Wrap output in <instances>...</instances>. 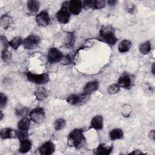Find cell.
Returning a JSON list of instances; mask_svg holds the SVG:
<instances>
[{
	"label": "cell",
	"instance_id": "cell-1",
	"mask_svg": "<svg viewBox=\"0 0 155 155\" xmlns=\"http://www.w3.org/2000/svg\"><path fill=\"white\" fill-rule=\"evenodd\" d=\"M100 39L110 45H114L117 41L114 29L110 25H103L99 31Z\"/></svg>",
	"mask_w": 155,
	"mask_h": 155
},
{
	"label": "cell",
	"instance_id": "cell-2",
	"mask_svg": "<svg viewBox=\"0 0 155 155\" xmlns=\"http://www.w3.org/2000/svg\"><path fill=\"white\" fill-rule=\"evenodd\" d=\"M85 140L83 130L76 128L69 133L68 136V144L71 147L78 148L84 143Z\"/></svg>",
	"mask_w": 155,
	"mask_h": 155
},
{
	"label": "cell",
	"instance_id": "cell-3",
	"mask_svg": "<svg viewBox=\"0 0 155 155\" xmlns=\"http://www.w3.org/2000/svg\"><path fill=\"white\" fill-rule=\"evenodd\" d=\"M56 18L62 24L68 23L70 18V13L68 9V2H63L61 8L56 13Z\"/></svg>",
	"mask_w": 155,
	"mask_h": 155
},
{
	"label": "cell",
	"instance_id": "cell-4",
	"mask_svg": "<svg viewBox=\"0 0 155 155\" xmlns=\"http://www.w3.org/2000/svg\"><path fill=\"white\" fill-rule=\"evenodd\" d=\"M26 77L30 82L39 85L45 84L50 80L49 75L47 73L35 74L30 71H28L26 73Z\"/></svg>",
	"mask_w": 155,
	"mask_h": 155
},
{
	"label": "cell",
	"instance_id": "cell-5",
	"mask_svg": "<svg viewBox=\"0 0 155 155\" xmlns=\"http://www.w3.org/2000/svg\"><path fill=\"white\" fill-rule=\"evenodd\" d=\"M41 42L40 38L36 35H30L26 37L22 42L23 47L26 50H33L36 48Z\"/></svg>",
	"mask_w": 155,
	"mask_h": 155
},
{
	"label": "cell",
	"instance_id": "cell-6",
	"mask_svg": "<svg viewBox=\"0 0 155 155\" xmlns=\"http://www.w3.org/2000/svg\"><path fill=\"white\" fill-rule=\"evenodd\" d=\"M29 116L33 122L36 124H41L45 119V110L41 107L35 108L29 112Z\"/></svg>",
	"mask_w": 155,
	"mask_h": 155
},
{
	"label": "cell",
	"instance_id": "cell-7",
	"mask_svg": "<svg viewBox=\"0 0 155 155\" xmlns=\"http://www.w3.org/2000/svg\"><path fill=\"white\" fill-rule=\"evenodd\" d=\"M62 53L56 47H51L47 53V61L50 64H56L61 61L63 57Z\"/></svg>",
	"mask_w": 155,
	"mask_h": 155
},
{
	"label": "cell",
	"instance_id": "cell-8",
	"mask_svg": "<svg viewBox=\"0 0 155 155\" xmlns=\"http://www.w3.org/2000/svg\"><path fill=\"white\" fill-rule=\"evenodd\" d=\"M37 24L41 27H47L50 23V18L47 11L43 10L40 12L35 18Z\"/></svg>",
	"mask_w": 155,
	"mask_h": 155
},
{
	"label": "cell",
	"instance_id": "cell-9",
	"mask_svg": "<svg viewBox=\"0 0 155 155\" xmlns=\"http://www.w3.org/2000/svg\"><path fill=\"white\" fill-rule=\"evenodd\" d=\"M38 151L42 155H50L55 151V145L51 140H48L43 143L39 148Z\"/></svg>",
	"mask_w": 155,
	"mask_h": 155
},
{
	"label": "cell",
	"instance_id": "cell-10",
	"mask_svg": "<svg viewBox=\"0 0 155 155\" xmlns=\"http://www.w3.org/2000/svg\"><path fill=\"white\" fill-rule=\"evenodd\" d=\"M82 1L79 0H71L68 2V9L70 13L74 15H79L82 8Z\"/></svg>",
	"mask_w": 155,
	"mask_h": 155
},
{
	"label": "cell",
	"instance_id": "cell-11",
	"mask_svg": "<svg viewBox=\"0 0 155 155\" xmlns=\"http://www.w3.org/2000/svg\"><path fill=\"white\" fill-rule=\"evenodd\" d=\"M83 7L91 9H101L105 6V1L102 0H87L82 1Z\"/></svg>",
	"mask_w": 155,
	"mask_h": 155
},
{
	"label": "cell",
	"instance_id": "cell-12",
	"mask_svg": "<svg viewBox=\"0 0 155 155\" xmlns=\"http://www.w3.org/2000/svg\"><path fill=\"white\" fill-rule=\"evenodd\" d=\"M99 88V82L97 81H90L84 86L81 94L89 96L92 93L96 91Z\"/></svg>",
	"mask_w": 155,
	"mask_h": 155
},
{
	"label": "cell",
	"instance_id": "cell-13",
	"mask_svg": "<svg viewBox=\"0 0 155 155\" xmlns=\"http://www.w3.org/2000/svg\"><path fill=\"white\" fill-rule=\"evenodd\" d=\"M64 34L63 44L65 48L71 49L74 47L75 44V35L72 32H65Z\"/></svg>",
	"mask_w": 155,
	"mask_h": 155
},
{
	"label": "cell",
	"instance_id": "cell-14",
	"mask_svg": "<svg viewBox=\"0 0 155 155\" xmlns=\"http://www.w3.org/2000/svg\"><path fill=\"white\" fill-rule=\"evenodd\" d=\"M113 150L112 146H108L104 143H100L93 150V153L95 154L99 155H108Z\"/></svg>",
	"mask_w": 155,
	"mask_h": 155
},
{
	"label": "cell",
	"instance_id": "cell-15",
	"mask_svg": "<svg viewBox=\"0 0 155 155\" xmlns=\"http://www.w3.org/2000/svg\"><path fill=\"white\" fill-rule=\"evenodd\" d=\"M104 127V119L101 115H96L94 116L91 120L90 128L96 130H101Z\"/></svg>",
	"mask_w": 155,
	"mask_h": 155
},
{
	"label": "cell",
	"instance_id": "cell-16",
	"mask_svg": "<svg viewBox=\"0 0 155 155\" xmlns=\"http://www.w3.org/2000/svg\"><path fill=\"white\" fill-rule=\"evenodd\" d=\"M132 84L131 77L128 74H123L119 77L117 81V84L120 87L125 89H129Z\"/></svg>",
	"mask_w": 155,
	"mask_h": 155
},
{
	"label": "cell",
	"instance_id": "cell-17",
	"mask_svg": "<svg viewBox=\"0 0 155 155\" xmlns=\"http://www.w3.org/2000/svg\"><path fill=\"white\" fill-rule=\"evenodd\" d=\"M0 134L1 137L2 139H13L17 137V130H15L12 128L9 127L1 129Z\"/></svg>",
	"mask_w": 155,
	"mask_h": 155
},
{
	"label": "cell",
	"instance_id": "cell-18",
	"mask_svg": "<svg viewBox=\"0 0 155 155\" xmlns=\"http://www.w3.org/2000/svg\"><path fill=\"white\" fill-rule=\"evenodd\" d=\"M87 97H88V96L82 95L81 94V95L72 94L67 97V98L66 99V101L67 102V103H68L71 105H77L79 103L82 102V101H85V99L87 98Z\"/></svg>",
	"mask_w": 155,
	"mask_h": 155
},
{
	"label": "cell",
	"instance_id": "cell-19",
	"mask_svg": "<svg viewBox=\"0 0 155 155\" xmlns=\"http://www.w3.org/2000/svg\"><path fill=\"white\" fill-rule=\"evenodd\" d=\"M0 22L1 27L4 29L7 30L8 28H10V26L13 24V18L10 15L7 14H4L1 17Z\"/></svg>",
	"mask_w": 155,
	"mask_h": 155
},
{
	"label": "cell",
	"instance_id": "cell-20",
	"mask_svg": "<svg viewBox=\"0 0 155 155\" xmlns=\"http://www.w3.org/2000/svg\"><path fill=\"white\" fill-rule=\"evenodd\" d=\"M32 147L31 142L28 139H25L20 140V145L19 148V151L21 153H27L30 151Z\"/></svg>",
	"mask_w": 155,
	"mask_h": 155
},
{
	"label": "cell",
	"instance_id": "cell-21",
	"mask_svg": "<svg viewBox=\"0 0 155 155\" xmlns=\"http://www.w3.org/2000/svg\"><path fill=\"white\" fill-rule=\"evenodd\" d=\"M34 95L38 101H41L47 98L48 96V91L46 88L43 87H38L34 91Z\"/></svg>",
	"mask_w": 155,
	"mask_h": 155
},
{
	"label": "cell",
	"instance_id": "cell-22",
	"mask_svg": "<svg viewBox=\"0 0 155 155\" xmlns=\"http://www.w3.org/2000/svg\"><path fill=\"white\" fill-rule=\"evenodd\" d=\"M131 47V42L130 40L124 39L118 45V51L121 53L128 52Z\"/></svg>",
	"mask_w": 155,
	"mask_h": 155
},
{
	"label": "cell",
	"instance_id": "cell-23",
	"mask_svg": "<svg viewBox=\"0 0 155 155\" xmlns=\"http://www.w3.org/2000/svg\"><path fill=\"white\" fill-rule=\"evenodd\" d=\"M31 119L27 117H23L18 123L17 127L19 130L28 131L30 125Z\"/></svg>",
	"mask_w": 155,
	"mask_h": 155
},
{
	"label": "cell",
	"instance_id": "cell-24",
	"mask_svg": "<svg viewBox=\"0 0 155 155\" xmlns=\"http://www.w3.org/2000/svg\"><path fill=\"white\" fill-rule=\"evenodd\" d=\"M109 137L112 140L121 139L124 137V132L120 128H114L110 131Z\"/></svg>",
	"mask_w": 155,
	"mask_h": 155
},
{
	"label": "cell",
	"instance_id": "cell-25",
	"mask_svg": "<svg viewBox=\"0 0 155 155\" xmlns=\"http://www.w3.org/2000/svg\"><path fill=\"white\" fill-rule=\"evenodd\" d=\"M27 6L28 11L32 13H35L39 9V2L36 0H29L27 1Z\"/></svg>",
	"mask_w": 155,
	"mask_h": 155
},
{
	"label": "cell",
	"instance_id": "cell-26",
	"mask_svg": "<svg viewBox=\"0 0 155 155\" xmlns=\"http://www.w3.org/2000/svg\"><path fill=\"white\" fill-rule=\"evenodd\" d=\"M29 113V108L21 104H18L15 108V114L21 117H24Z\"/></svg>",
	"mask_w": 155,
	"mask_h": 155
},
{
	"label": "cell",
	"instance_id": "cell-27",
	"mask_svg": "<svg viewBox=\"0 0 155 155\" xmlns=\"http://www.w3.org/2000/svg\"><path fill=\"white\" fill-rule=\"evenodd\" d=\"M151 50V44L150 41H145L141 44H140L139 47V51L143 54H148Z\"/></svg>",
	"mask_w": 155,
	"mask_h": 155
},
{
	"label": "cell",
	"instance_id": "cell-28",
	"mask_svg": "<svg viewBox=\"0 0 155 155\" xmlns=\"http://www.w3.org/2000/svg\"><path fill=\"white\" fill-rule=\"evenodd\" d=\"M23 39L20 36H16L9 41V46L12 48L16 50L21 44H22Z\"/></svg>",
	"mask_w": 155,
	"mask_h": 155
},
{
	"label": "cell",
	"instance_id": "cell-29",
	"mask_svg": "<svg viewBox=\"0 0 155 155\" xmlns=\"http://www.w3.org/2000/svg\"><path fill=\"white\" fill-rule=\"evenodd\" d=\"M65 125H66V121L64 119H62V118H59L56 119L53 124L54 128L56 131L61 130L65 127Z\"/></svg>",
	"mask_w": 155,
	"mask_h": 155
},
{
	"label": "cell",
	"instance_id": "cell-30",
	"mask_svg": "<svg viewBox=\"0 0 155 155\" xmlns=\"http://www.w3.org/2000/svg\"><path fill=\"white\" fill-rule=\"evenodd\" d=\"M1 58L4 62H9L12 59V55L10 52L8 50L1 51Z\"/></svg>",
	"mask_w": 155,
	"mask_h": 155
},
{
	"label": "cell",
	"instance_id": "cell-31",
	"mask_svg": "<svg viewBox=\"0 0 155 155\" xmlns=\"http://www.w3.org/2000/svg\"><path fill=\"white\" fill-rule=\"evenodd\" d=\"M120 87L117 84H113L108 87L107 91L110 94H113L118 93L120 90Z\"/></svg>",
	"mask_w": 155,
	"mask_h": 155
},
{
	"label": "cell",
	"instance_id": "cell-32",
	"mask_svg": "<svg viewBox=\"0 0 155 155\" xmlns=\"http://www.w3.org/2000/svg\"><path fill=\"white\" fill-rule=\"evenodd\" d=\"M1 40V51L8 50L9 47V42L7 41V38L4 36L1 35L0 37Z\"/></svg>",
	"mask_w": 155,
	"mask_h": 155
},
{
	"label": "cell",
	"instance_id": "cell-33",
	"mask_svg": "<svg viewBox=\"0 0 155 155\" xmlns=\"http://www.w3.org/2000/svg\"><path fill=\"white\" fill-rule=\"evenodd\" d=\"M0 107L2 109L6 106V104L8 101V97L5 94H4L2 92L0 94Z\"/></svg>",
	"mask_w": 155,
	"mask_h": 155
},
{
	"label": "cell",
	"instance_id": "cell-34",
	"mask_svg": "<svg viewBox=\"0 0 155 155\" xmlns=\"http://www.w3.org/2000/svg\"><path fill=\"white\" fill-rule=\"evenodd\" d=\"M28 133L27 131H22L18 130L17 131V138L19 139V140L27 139Z\"/></svg>",
	"mask_w": 155,
	"mask_h": 155
},
{
	"label": "cell",
	"instance_id": "cell-35",
	"mask_svg": "<svg viewBox=\"0 0 155 155\" xmlns=\"http://www.w3.org/2000/svg\"><path fill=\"white\" fill-rule=\"evenodd\" d=\"M131 106L128 105H125L123 106L122 113L124 117H128L131 113Z\"/></svg>",
	"mask_w": 155,
	"mask_h": 155
},
{
	"label": "cell",
	"instance_id": "cell-36",
	"mask_svg": "<svg viewBox=\"0 0 155 155\" xmlns=\"http://www.w3.org/2000/svg\"><path fill=\"white\" fill-rule=\"evenodd\" d=\"M62 62V64L64 65H68L70 64L72 62V59L69 55H66V56H63L61 61H60Z\"/></svg>",
	"mask_w": 155,
	"mask_h": 155
},
{
	"label": "cell",
	"instance_id": "cell-37",
	"mask_svg": "<svg viewBox=\"0 0 155 155\" xmlns=\"http://www.w3.org/2000/svg\"><path fill=\"white\" fill-rule=\"evenodd\" d=\"M148 136H149V137H150L151 139H154V130H151V131H150Z\"/></svg>",
	"mask_w": 155,
	"mask_h": 155
},
{
	"label": "cell",
	"instance_id": "cell-38",
	"mask_svg": "<svg viewBox=\"0 0 155 155\" xmlns=\"http://www.w3.org/2000/svg\"><path fill=\"white\" fill-rule=\"evenodd\" d=\"M107 3H108V4L110 5H114L117 3V1H108L107 2Z\"/></svg>",
	"mask_w": 155,
	"mask_h": 155
},
{
	"label": "cell",
	"instance_id": "cell-39",
	"mask_svg": "<svg viewBox=\"0 0 155 155\" xmlns=\"http://www.w3.org/2000/svg\"><path fill=\"white\" fill-rule=\"evenodd\" d=\"M130 154H142V153L141 152V151L136 150H134L133 152L130 153Z\"/></svg>",
	"mask_w": 155,
	"mask_h": 155
},
{
	"label": "cell",
	"instance_id": "cell-40",
	"mask_svg": "<svg viewBox=\"0 0 155 155\" xmlns=\"http://www.w3.org/2000/svg\"><path fill=\"white\" fill-rule=\"evenodd\" d=\"M152 68H151V72H152V73L154 74V64L153 63V65H152V67H151Z\"/></svg>",
	"mask_w": 155,
	"mask_h": 155
},
{
	"label": "cell",
	"instance_id": "cell-41",
	"mask_svg": "<svg viewBox=\"0 0 155 155\" xmlns=\"http://www.w3.org/2000/svg\"><path fill=\"white\" fill-rule=\"evenodd\" d=\"M3 117H4V114H3L2 111H1V117H0V120H2Z\"/></svg>",
	"mask_w": 155,
	"mask_h": 155
}]
</instances>
